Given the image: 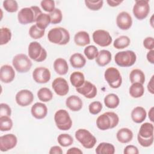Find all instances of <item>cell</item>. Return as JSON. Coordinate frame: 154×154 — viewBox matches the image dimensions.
<instances>
[{
	"label": "cell",
	"instance_id": "6da1fadb",
	"mask_svg": "<svg viewBox=\"0 0 154 154\" xmlns=\"http://www.w3.org/2000/svg\"><path fill=\"white\" fill-rule=\"evenodd\" d=\"M119 122L118 115L111 111H108L99 116L96 119V126L101 131L112 129L117 126Z\"/></svg>",
	"mask_w": 154,
	"mask_h": 154
},
{
	"label": "cell",
	"instance_id": "7a4b0ae2",
	"mask_svg": "<svg viewBox=\"0 0 154 154\" xmlns=\"http://www.w3.org/2000/svg\"><path fill=\"white\" fill-rule=\"evenodd\" d=\"M42 13L40 8L35 5L23 8L17 14L18 22L22 25L33 23L36 21L38 16Z\"/></svg>",
	"mask_w": 154,
	"mask_h": 154
},
{
	"label": "cell",
	"instance_id": "3957f363",
	"mask_svg": "<svg viewBox=\"0 0 154 154\" xmlns=\"http://www.w3.org/2000/svg\"><path fill=\"white\" fill-rule=\"evenodd\" d=\"M69 32L64 28L55 27L50 29L48 33V40L54 44L65 45L70 41Z\"/></svg>",
	"mask_w": 154,
	"mask_h": 154
},
{
	"label": "cell",
	"instance_id": "277c9868",
	"mask_svg": "<svg viewBox=\"0 0 154 154\" xmlns=\"http://www.w3.org/2000/svg\"><path fill=\"white\" fill-rule=\"evenodd\" d=\"M114 61L120 67H131L136 62L137 55L134 51L131 50L120 51L116 54Z\"/></svg>",
	"mask_w": 154,
	"mask_h": 154
},
{
	"label": "cell",
	"instance_id": "5b68a950",
	"mask_svg": "<svg viewBox=\"0 0 154 154\" xmlns=\"http://www.w3.org/2000/svg\"><path fill=\"white\" fill-rule=\"evenodd\" d=\"M54 121L58 129L61 131L69 130L72 126V120L66 109H59L54 114Z\"/></svg>",
	"mask_w": 154,
	"mask_h": 154
},
{
	"label": "cell",
	"instance_id": "8992f818",
	"mask_svg": "<svg viewBox=\"0 0 154 154\" xmlns=\"http://www.w3.org/2000/svg\"><path fill=\"white\" fill-rule=\"evenodd\" d=\"M75 137L85 149H92L97 142L96 137L85 129H78L75 132Z\"/></svg>",
	"mask_w": 154,
	"mask_h": 154
},
{
	"label": "cell",
	"instance_id": "52a82bcc",
	"mask_svg": "<svg viewBox=\"0 0 154 154\" xmlns=\"http://www.w3.org/2000/svg\"><path fill=\"white\" fill-rule=\"evenodd\" d=\"M28 52L29 57L36 62H42L47 58L46 49L37 42H32L29 44Z\"/></svg>",
	"mask_w": 154,
	"mask_h": 154
},
{
	"label": "cell",
	"instance_id": "ba28073f",
	"mask_svg": "<svg viewBox=\"0 0 154 154\" xmlns=\"http://www.w3.org/2000/svg\"><path fill=\"white\" fill-rule=\"evenodd\" d=\"M12 64L16 70L20 73H26L32 67L30 58L24 54L16 55L13 58Z\"/></svg>",
	"mask_w": 154,
	"mask_h": 154
},
{
	"label": "cell",
	"instance_id": "9c48e42d",
	"mask_svg": "<svg viewBox=\"0 0 154 154\" xmlns=\"http://www.w3.org/2000/svg\"><path fill=\"white\" fill-rule=\"evenodd\" d=\"M104 78L112 88H118L122 84V78L119 70L114 67H108L104 73Z\"/></svg>",
	"mask_w": 154,
	"mask_h": 154
},
{
	"label": "cell",
	"instance_id": "30bf717a",
	"mask_svg": "<svg viewBox=\"0 0 154 154\" xmlns=\"http://www.w3.org/2000/svg\"><path fill=\"white\" fill-rule=\"evenodd\" d=\"M134 16L138 20H143L146 18L150 12L149 1L147 0L136 1L132 9Z\"/></svg>",
	"mask_w": 154,
	"mask_h": 154
},
{
	"label": "cell",
	"instance_id": "8fae6325",
	"mask_svg": "<svg viewBox=\"0 0 154 154\" xmlns=\"http://www.w3.org/2000/svg\"><path fill=\"white\" fill-rule=\"evenodd\" d=\"M93 42L101 47H106L111 45L112 38L109 33L104 29H97L92 35Z\"/></svg>",
	"mask_w": 154,
	"mask_h": 154
},
{
	"label": "cell",
	"instance_id": "7c38bea8",
	"mask_svg": "<svg viewBox=\"0 0 154 154\" xmlns=\"http://www.w3.org/2000/svg\"><path fill=\"white\" fill-rule=\"evenodd\" d=\"M32 76L35 82L38 84H46L51 78L50 70L45 67H36L32 72Z\"/></svg>",
	"mask_w": 154,
	"mask_h": 154
},
{
	"label": "cell",
	"instance_id": "4fadbf2b",
	"mask_svg": "<svg viewBox=\"0 0 154 154\" xmlns=\"http://www.w3.org/2000/svg\"><path fill=\"white\" fill-rule=\"evenodd\" d=\"M34 95L32 93L26 89H23L19 91L15 96V100L17 104L20 106H26L32 103L34 100Z\"/></svg>",
	"mask_w": 154,
	"mask_h": 154
},
{
	"label": "cell",
	"instance_id": "5bb4252c",
	"mask_svg": "<svg viewBox=\"0 0 154 154\" xmlns=\"http://www.w3.org/2000/svg\"><path fill=\"white\" fill-rule=\"evenodd\" d=\"M17 143V138L13 134H8L0 137V150L7 152L16 147Z\"/></svg>",
	"mask_w": 154,
	"mask_h": 154
},
{
	"label": "cell",
	"instance_id": "9a60e30c",
	"mask_svg": "<svg viewBox=\"0 0 154 154\" xmlns=\"http://www.w3.org/2000/svg\"><path fill=\"white\" fill-rule=\"evenodd\" d=\"M52 87L55 93L60 96H66L69 91V86L67 81L61 77H58L53 81Z\"/></svg>",
	"mask_w": 154,
	"mask_h": 154
},
{
	"label": "cell",
	"instance_id": "2e32d148",
	"mask_svg": "<svg viewBox=\"0 0 154 154\" xmlns=\"http://www.w3.org/2000/svg\"><path fill=\"white\" fill-rule=\"evenodd\" d=\"M76 90L79 94L87 99H93L97 95V90L95 85L88 81H85L84 83L79 87L76 88Z\"/></svg>",
	"mask_w": 154,
	"mask_h": 154
},
{
	"label": "cell",
	"instance_id": "e0dca14e",
	"mask_svg": "<svg viewBox=\"0 0 154 154\" xmlns=\"http://www.w3.org/2000/svg\"><path fill=\"white\" fill-rule=\"evenodd\" d=\"M116 24L122 30L129 29L132 25V19L131 16L126 11H122L119 13L116 17Z\"/></svg>",
	"mask_w": 154,
	"mask_h": 154
},
{
	"label": "cell",
	"instance_id": "ac0fdd59",
	"mask_svg": "<svg viewBox=\"0 0 154 154\" xmlns=\"http://www.w3.org/2000/svg\"><path fill=\"white\" fill-rule=\"evenodd\" d=\"M15 78V72L14 69L10 65L5 64L1 66L0 69V79L5 83L11 82Z\"/></svg>",
	"mask_w": 154,
	"mask_h": 154
},
{
	"label": "cell",
	"instance_id": "d6986e66",
	"mask_svg": "<svg viewBox=\"0 0 154 154\" xmlns=\"http://www.w3.org/2000/svg\"><path fill=\"white\" fill-rule=\"evenodd\" d=\"M32 116L37 119H43L47 116L48 108L42 102L35 103L31 108Z\"/></svg>",
	"mask_w": 154,
	"mask_h": 154
},
{
	"label": "cell",
	"instance_id": "ffe728a7",
	"mask_svg": "<svg viewBox=\"0 0 154 154\" xmlns=\"http://www.w3.org/2000/svg\"><path fill=\"white\" fill-rule=\"evenodd\" d=\"M66 105L71 111L76 112L82 109L83 102L79 97L76 95H72L66 99Z\"/></svg>",
	"mask_w": 154,
	"mask_h": 154
},
{
	"label": "cell",
	"instance_id": "44dd1931",
	"mask_svg": "<svg viewBox=\"0 0 154 154\" xmlns=\"http://www.w3.org/2000/svg\"><path fill=\"white\" fill-rule=\"evenodd\" d=\"M153 137V125L151 123H143L139 129L137 138L148 139Z\"/></svg>",
	"mask_w": 154,
	"mask_h": 154
},
{
	"label": "cell",
	"instance_id": "7402d4cb",
	"mask_svg": "<svg viewBox=\"0 0 154 154\" xmlns=\"http://www.w3.org/2000/svg\"><path fill=\"white\" fill-rule=\"evenodd\" d=\"M116 138L117 141L121 143H128L131 141L133 138V132L129 128H123L117 131Z\"/></svg>",
	"mask_w": 154,
	"mask_h": 154
},
{
	"label": "cell",
	"instance_id": "603a6c76",
	"mask_svg": "<svg viewBox=\"0 0 154 154\" xmlns=\"http://www.w3.org/2000/svg\"><path fill=\"white\" fill-rule=\"evenodd\" d=\"M132 121L136 123H141L146 119L147 112L146 109L142 106L135 107L131 114Z\"/></svg>",
	"mask_w": 154,
	"mask_h": 154
},
{
	"label": "cell",
	"instance_id": "cb8c5ba5",
	"mask_svg": "<svg viewBox=\"0 0 154 154\" xmlns=\"http://www.w3.org/2000/svg\"><path fill=\"white\" fill-rule=\"evenodd\" d=\"M112 59V55L111 52L105 49L100 51L98 53L97 57L96 58V63L100 67L105 66L108 64Z\"/></svg>",
	"mask_w": 154,
	"mask_h": 154
},
{
	"label": "cell",
	"instance_id": "d4e9b609",
	"mask_svg": "<svg viewBox=\"0 0 154 154\" xmlns=\"http://www.w3.org/2000/svg\"><path fill=\"white\" fill-rule=\"evenodd\" d=\"M54 69L55 72L60 75H66L69 70V66L66 60L62 58H57L54 62Z\"/></svg>",
	"mask_w": 154,
	"mask_h": 154
},
{
	"label": "cell",
	"instance_id": "484cf974",
	"mask_svg": "<svg viewBox=\"0 0 154 154\" xmlns=\"http://www.w3.org/2000/svg\"><path fill=\"white\" fill-rule=\"evenodd\" d=\"M74 42L77 46H85L90 43L89 34L85 31H81L76 32L74 36Z\"/></svg>",
	"mask_w": 154,
	"mask_h": 154
},
{
	"label": "cell",
	"instance_id": "4316f807",
	"mask_svg": "<svg viewBox=\"0 0 154 154\" xmlns=\"http://www.w3.org/2000/svg\"><path fill=\"white\" fill-rule=\"evenodd\" d=\"M71 66L75 69H81L85 66L86 64L85 58L80 53L72 54L69 59Z\"/></svg>",
	"mask_w": 154,
	"mask_h": 154
},
{
	"label": "cell",
	"instance_id": "83f0119b",
	"mask_svg": "<svg viewBox=\"0 0 154 154\" xmlns=\"http://www.w3.org/2000/svg\"><path fill=\"white\" fill-rule=\"evenodd\" d=\"M105 105L110 109L116 108L120 103V99L119 96L114 93H109L107 94L103 99Z\"/></svg>",
	"mask_w": 154,
	"mask_h": 154
},
{
	"label": "cell",
	"instance_id": "f1b7e54d",
	"mask_svg": "<svg viewBox=\"0 0 154 154\" xmlns=\"http://www.w3.org/2000/svg\"><path fill=\"white\" fill-rule=\"evenodd\" d=\"M95 152L97 154H114L115 147L111 143L102 142L97 146Z\"/></svg>",
	"mask_w": 154,
	"mask_h": 154
},
{
	"label": "cell",
	"instance_id": "f546056e",
	"mask_svg": "<svg viewBox=\"0 0 154 154\" xmlns=\"http://www.w3.org/2000/svg\"><path fill=\"white\" fill-rule=\"evenodd\" d=\"M129 94L132 97L139 98L141 97L144 94V88L143 87V85L140 83H132L129 87Z\"/></svg>",
	"mask_w": 154,
	"mask_h": 154
},
{
	"label": "cell",
	"instance_id": "4dcf8cb0",
	"mask_svg": "<svg viewBox=\"0 0 154 154\" xmlns=\"http://www.w3.org/2000/svg\"><path fill=\"white\" fill-rule=\"evenodd\" d=\"M129 79L132 84L138 82L143 84L145 82V75L141 70L139 69H135L130 72Z\"/></svg>",
	"mask_w": 154,
	"mask_h": 154
},
{
	"label": "cell",
	"instance_id": "1f68e13d",
	"mask_svg": "<svg viewBox=\"0 0 154 154\" xmlns=\"http://www.w3.org/2000/svg\"><path fill=\"white\" fill-rule=\"evenodd\" d=\"M70 81L72 85L75 88L81 87L85 82L84 75L79 71H75L71 73L70 76Z\"/></svg>",
	"mask_w": 154,
	"mask_h": 154
},
{
	"label": "cell",
	"instance_id": "d6a6232c",
	"mask_svg": "<svg viewBox=\"0 0 154 154\" xmlns=\"http://www.w3.org/2000/svg\"><path fill=\"white\" fill-rule=\"evenodd\" d=\"M37 97L38 99L43 102L51 101L53 98V94L51 90L46 87H42L37 91Z\"/></svg>",
	"mask_w": 154,
	"mask_h": 154
},
{
	"label": "cell",
	"instance_id": "836d02e7",
	"mask_svg": "<svg viewBox=\"0 0 154 154\" xmlns=\"http://www.w3.org/2000/svg\"><path fill=\"white\" fill-rule=\"evenodd\" d=\"M131 43V40L126 35H121L117 37L113 43V46L117 49H123L127 48Z\"/></svg>",
	"mask_w": 154,
	"mask_h": 154
},
{
	"label": "cell",
	"instance_id": "e575fe53",
	"mask_svg": "<svg viewBox=\"0 0 154 154\" xmlns=\"http://www.w3.org/2000/svg\"><path fill=\"white\" fill-rule=\"evenodd\" d=\"M36 25L42 29H45L51 23V17L49 14L42 13L40 14L36 21Z\"/></svg>",
	"mask_w": 154,
	"mask_h": 154
},
{
	"label": "cell",
	"instance_id": "d590c367",
	"mask_svg": "<svg viewBox=\"0 0 154 154\" xmlns=\"http://www.w3.org/2000/svg\"><path fill=\"white\" fill-rule=\"evenodd\" d=\"M13 127V121L10 116L0 117V130L2 132L8 131Z\"/></svg>",
	"mask_w": 154,
	"mask_h": 154
},
{
	"label": "cell",
	"instance_id": "8d00e7d4",
	"mask_svg": "<svg viewBox=\"0 0 154 154\" xmlns=\"http://www.w3.org/2000/svg\"><path fill=\"white\" fill-rule=\"evenodd\" d=\"M57 141L60 146L66 147L73 144V138L68 134H61L58 136Z\"/></svg>",
	"mask_w": 154,
	"mask_h": 154
},
{
	"label": "cell",
	"instance_id": "74e56055",
	"mask_svg": "<svg viewBox=\"0 0 154 154\" xmlns=\"http://www.w3.org/2000/svg\"><path fill=\"white\" fill-rule=\"evenodd\" d=\"M45 29L38 28L36 24L32 25L29 29V35L33 39L41 38L45 35Z\"/></svg>",
	"mask_w": 154,
	"mask_h": 154
},
{
	"label": "cell",
	"instance_id": "f35d334b",
	"mask_svg": "<svg viewBox=\"0 0 154 154\" xmlns=\"http://www.w3.org/2000/svg\"><path fill=\"white\" fill-rule=\"evenodd\" d=\"M1 41L0 45H4L8 43L11 38V31L7 27H2L0 29Z\"/></svg>",
	"mask_w": 154,
	"mask_h": 154
},
{
	"label": "cell",
	"instance_id": "ab89813d",
	"mask_svg": "<svg viewBox=\"0 0 154 154\" xmlns=\"http://www.w3.org/2000/svg\"><path fill=\"white\" fill-rule=\"evenodd\" d=\"M84 53L87 59L92 60L97 57L99 51L97 48L95 46L89 45L84 49Z\"/></svg>",
	"mask_w": 154,
	"mask_h": 154
},
{
	"label": "cell",
	"instance_id": "60d3db41",
	"mask_svg": "<svg viewBox=\"0 0 154 154\" xmlns=\"http://www.w3.org/2000/svg\"><path fill=\"white\" fill-rule=\"evenodd\" d=\"M4 8L9 13L16 12L18 10V4L17 1L14 0H6L3 1Z\"/></svg>",
	"mask_w": 154,
	"mask_h": 154
},
{
	"label": "cell",
	"instance_id": "b9f144b4",
	"mask_svg": "<svg viewBox=\"0 0 154 154\" xmlns=\"http://www.w3.org/2000/svg\"><path fill=\"white\" fill-rule=\"evenodd\" d=\"M84 2L86 7L93 11H97L100 10L102 7L103 4V1L102 0H85Z\"/></svg>",
	"mask_w": 154,
	"mask_h": 154
},
{
	"label": "cell",
	"instance_id": "7bdbcfd3",
	"mask_svg": "<svg viewBox=\"0 0 154 154\" xmlns=\"http://www.w3.org/2000/svg\"><path fill=\"white\" fill-rule=\"evenodd\" d=\"M49 14L51 17V23L52 24L60 23L63 19V14L59 8H55L54 10Z\"/></svg>",
	"mask_w": 154,
	"mask_h": 154
},
{
	"label": "cell",
	"instance_id": "ee69618b",
	"mask_svg": "<svg viewBox=\"0 0 154 154\" xmlns=\"http://www.w3.org/2000/svg\"><path fill=\"white\" fill-rule=\"evenodd\" d=\"M102 108L103 106L100 102L94 101L90 103L88 106V111L90 114L93 115H96L101 111Z\"/></svg>",
	"mask_w": 154,
	"mask_h": 154
},
{
	"label": "cell",
	"instance_id": "f6af8a7d",
	"mask_svg": "<svg viewBox=\"0 0 154 154\" xmlns=\"http://www.w3.org/2000/svg\"><path fill=\"white\" fill-rule=\"evenodd\" d=\"M40 5L42 9L48 13L52 12L55 8V2L52 0H43L40 2Z\"/></svg>",
	"mask_w": 154,
	"mask_h": 154
},
{
	"label": "cell",
	"instance_id": "bcb514c9",
	"mask_svg": "<svg viewBox=\"0 0 154 154\" xmlns=\"http://www.w3.org/2000/svg\"><path fill=\"white\" fill-rule=\"evenodd\" d=\"M11 114V109L10 106L5 103L0 104V117L1 116H10Z\"/></svg>",
	"mask_w": 154,
	"mask_h": 154
},
{
	"label": "cell",
	"instance_id": "7dc6e473",
	"mask_svg": "<svg viewBox=\"0 0 154 154\" xmlns=\"http://www.w3.org/2000/svg\"><path fill=\"white\" fill-rule=\"evenodd\" d=\"M144 47L149 51L153 50L154 48V39L152 37H147L143 40Z\"/></svg>",
	"mask_w": 154,
	"mask_h": 154
},
{
	"label": "cell",
	"instance_id": "c3c4849f",
	"mask_svg": "<svg viewBox=\"0 0 154 154\" xmlns=\"http://www.w3.org/2000/svg\"><path fill=\"white\" fill-rule=\"evenodd\" d=\"M124 154H138L139 151L138 148L134 145L126 146L123 150Z\"/></svg>",
	"mask_w": 154,
	"mask_h": 154
},
{
	"label": "cell",
	"instance_id": "681fc988",
	"mask_svg": "<svg viewBox=\"0 0 154 154\" xmlns=\"http://www.w3.org/2000/svg\"><path fill=\"white\" fill-rule=\"evenodd\" d=\"M138 143L143 147H148L152 145L153 143V137L148 138V139H141V138H137Z\"/></svg>",
	"mask_w": 154,
	"mask_h": 154
},
{
	"label": "cell",
	"instance_id": "f907efd6",
	"mask_svg": "<svg viewBox=\"0 0 154 154\" xmlns=\"http://www.w3.org/2000/svg\"><path fill=\"white\" fill-rule=\"evenodd\" d=\"M63 153L62 149L58 146H54L51 147L49 153V154H62Z\"/></svg>",
	"mask_w": 154,
	"mask_h": 154
},
{
	"label": "cell",
	"instance_id": "816d5d0a",
	"mask_svg": "<svg viewBox=\"0 0 154 154\" xmlns=\"http://www.w3.org/2000/svg\"><path fill=\"white\" fill-rule=\"evenodd\" d=\"M153 77H154V75H152L150 79L149 80L148 84H147V90L149 91V92H150L151 94H154V84H153Z\"/></svg>",
	"mask_w": 154,
	"mask_h": 154
},
{
	"label": "cell",
	"instance_id": "f5cc1de1",
	"mask_svg": "<svg viewBox=\"0 0 154 154\" xmlns=\"http://www.w3.org/2000/svg\"><path fill=\"white\" fill-rule=\"evenodd\" d=\"M146 58L150 63L154 64V50L149 51L147 54Z\"/></svg>",
	"mask_w": 154,
	"mask_h": 154
},
{
	"label": "cell",
	"instance_id": "db71d44e",
	"mask_svg": "<svg viewBox=\"0 0 154 154\" xmlns=\"http://www.w3.org/2000/svg\"><path fill=\"white\" fill-rule=\"evenodd\" d=\"M67 153H70V154H82L83 152L82 151L78 148V147H71L69 149H68V150L66 152Z\"/></svg>",
	"mask_w": 154,
	"mask_h": 154
},
{
	"label": "cell",
	"instance_id": "11a10c76",
	"mask_svg": "<svg viewBox=\"0 0 154 154\" xmlns=\"http://www.w3.org/2000/svg\"><path fill=\"white\" fill-rule=\"evenodd\" d=\"M123 2V1H116V0H107L106 2L107 4L110 6V7H117L118 5H119L122 2Z\"/></svg>",
	"mask_w": 154,
	"mask_h": 154
},
{
	"label": "cell",
	"instance_id": "9f6ffc18",
	"mask_svg": "<svg viewBox=\"0 0 154 154\" xmlns=\"http://www.w3.org/2000/svg\"><path fill=\"white\" fill-rule=\"evenodd\" d=\"M153 111H154V107L152 106L149 111V113H148V116H149V118L150 119V120L152 122H153L154 120H153Z\"/></svg>",
	"mask_w": 154,
	"mask_h": 154
},
{
	"label": "cell",
	"instance_id": "6f0895ef",
	"mask_svg": "<svg viewBox=\"0 0 154 154\" xmlns=\"http://www.w3.org/2000/svg\"><path fill=\"white\" fill-rule=\"evenodd\" d=\"M153 15H152L150 17V25L152 27H153Z\"/></svg>",
	"mask_w": 154,
	"mask_h": 154
}]
</instances>
